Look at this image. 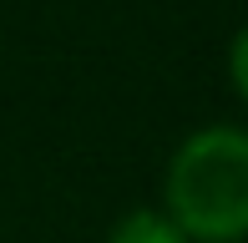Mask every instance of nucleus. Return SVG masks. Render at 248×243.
<instances>
[{"label": "nucleus", "mask_w": 248, "mask_h": 243, "mask_svg": "<svg viewBox=\"0 0 248 243\" xmlns=\"http://www.w3.org/2000/svg\"><path fill=\"white\" fill-rule=\"evenodd\" d=\"M162 208L187 243H248V127L208 122L162 167Z\"/></svg>", "instance_id": "f257e3e1"}, {"label": "nucleus", "mask_w": 248, "mask_h": 243, "mask_svg": "<svg viewBox=\"0 0 248 243\" xmlns=\"http://www.w3.org/2000/svg\"><path fill=\"white\" fill-rule=\"evenodd\" d=\"M101 243H187V238L162 208H127V213L107 228Z\"/></svg>", "instance_id": "f03ea898"}, {"label": "nucleus", "mask_w": 248, "mask_h": 243, "mask_svg": "<svg viewBox=\"0 0 248 243\" xmlns=\"http://www.w3.org/2000/svg\"><path fill=\"white\" fill-rule=\"evenodd\" d=\"M228 81H233V91H238V102L248 106V20L228 41Z\"/></svg>", "instance_id": "7ed1b4c3"}]
</instances>
